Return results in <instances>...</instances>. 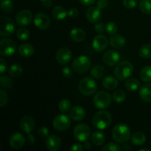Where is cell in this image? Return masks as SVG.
<instances>
[{
  "label": "cell",
  "mask_w": 151,
  "mask_h": 151,
  "mask_svg": "<svg viewBox=\"0 0 151 151\" xmlns=\"http://www.w3.org/2000/svg\"><path fill=\"white\" fill-rule=\"evenodd\" d=\"M111 122L112 116L111 113L103 109L97 111L92 119L93 125L98 130H105L111 125Z\"/></svg>",
  "instance_id": "6da1fadb"
},
{
  "label": "cell",
  "mask_w": 151,
  "mask_h": 151,
  "mask_svg": "<svg viewBox=\"0 0 151 151\" xmlns=\"http://www.w3.org/2000/svg\"><path fill=\"white\" fill-rule=\"evenodd\" d=\"M112 137L116 142L123 144L131 138V130L125 124H118L113 128Z\"/></svg>",
  "instance_id": "7a4b0ae2"
},
{
  "label": "cell",
  "mask_w": 151,
  "mask_h": 151,
  "mask_svg": "<svg viewBox=\"0 0 151 151\" xmlns=\"http://www.w3.org/2000/svg\"><path fill=\"white\" fill-rule=\"evenodd\" d=\"M134 72V66L128 61H122L116 64L114 69V75L119 81L128 79Z\"/></svg>",
  "instance_id": "3957f363"
},
{
  "label": "cell",
  "mask_w": 151,
  "mask_h": 151,
  "mask_svg": "<svg viewBox=\"0 0 151 151\" xmlns=\"http://www.w3.org/2000/svg\"><path fill=\"white\" fill-rule=\"evenodd\" d=\"M80 92L85 96H91L97 89V84L91 78H84L78 84Z\"/></svg>",
  "instance_id": "277c9868"
},
{
  "label": "cell",
  "mask_w": 151,
  "mask_h": 151,
  "mask_svg": "<svg viewBox=\"0 0 151 151\" xmlns=\"http://www.w3.org/2000/svg\"><path fill=\"white\" fill-rule=\"evenodd\" d=\"M111 96L105 91H100L97 92L93 98V104L94 107L100 110L106 109L109 107L111 104Z\"/></svg>",
  "instance_id": "5b68a950"
},
{
  "label": "cell",
  "mask_w": 151,
  "mask_h": 151,
  "mask_svg": "<svg viewBox=\"0 0 151 151\" xmlns=\"http://www.w3.org/2000/svg\"><path fill=\"white\" fill-rule=\"evenodd\" d=\"M16 29V25L11 19L5 16L0 18V35L2 37L13 35Z\"/></svg>",
  "instance_id": "8992f818"
},
{
  "label": "cell",
  "mask_w": 151,
  "mask_h": 151,
  "mask_svg": "<svg viewBox=\"0 0 151 151\" xmlns=\"http://www.w3.org/2000/svg\"><path fill=\"white\" fill-rule=\"evenodd\" d=\"M74 137L81 142H85L88 141V139L91 137V128L86 124L81 123L77 125L75 127L73 131Z\"/></svg>",
  "instance_id": "52a82bcc"
},
{
  "label": "cell",
  "mask_w": 151,
  "mask_h": 151,
  "mask_svg": "<svg viewBox=\"0 0 151 151\" xmlns=\"http://www.w3.org/2000/svg\"><path fill=\"white\" fill-rule=\"evenodd\" d=\"M91 66V60L86 55L77 57L72 63V69L78 73H85Z\"/></svg>",
  "instance_id": "ba28073f"
},
{
  "label": "cell",
  "mask_w": 151,
  "mask_h": 151,
  "mask_svg": "<svg viewBox=\"0 0 151 151\" xmlns=\"http://www.w3.org/2000/svg\"><path fill=\"white\" fill-rule=\"evenodd\" d=\"M17 45L13 40L10 38L1 39L0 41V55L2 57L11 56L16 52Z\"/></svg>",
  "instance_id": "9c48e42d"
},
{
  "label": "cell",
  "mask_w": 151,
  "mask_h": 151,
  "mask_svg": "<svg viewBox=\"0 0 151 151\" xmlns=\"http://www.w3.org/2000/svg\"><path fill=\"white\" fill-rule=\"evenodd\" d=\"M53 127L58 131H66L71 125L70 116L66 114L57 115L52 122Z\"/></svg>",
  "instance_id": "30bf717a"
},
{
  "label": "cell",
  "mask_w": 151,
  "mask_h": 151,
  "mask_svg": "<svg viewBox=\"0 0 151 151\" xmlns=\"http://www.w3.org/2000/svg\"><path fill=\"white\" fill-rule=\"evenodd\" d=\"M35 26L38 29L44 30L48 29L50 25V17L44 13H38L33 19Z\"/></svg>",
  "instance_id": "8fae6325"
},
{
  "label": "cell",
  "mask_w": 151,
  "mask_h": 151,
  "mask_svg": "<svg viewBox=\"0 0 151 151\" xmlns=\"http://www.w3.org/2000/svg\"><path fill=\"white\" fill-rule=\"evenodd\" d=\"M32 20V14L29 10H22L17 13L16 16V22L19 26L26 27L31 23Z\"/></svg>",
  "instance_id": "7c38bea8"
},
{
  "label": "cell",
  "mask_w": 151,
  "mask_h": 151,
  "mask_svg": "<svg viewBox=\"0 0 151 151\" xmlns=\"http://www.w3.org/2000/svg\"><path fill=\"white\" fill-rule=\"evenodd\" d=\"M72 52L67 47H62L59 49L55 55L56 60L60 65H66L70 62L72 59Z\"/></svg>",
  "instance_id": "4fadbf2b"
},
{
  "label": "cell",
  "mask_w": 151,
  "mask_h": 151,
  "mask_svg": "<svg viewBox=\"0 0 151 151\" xmlns=\"http://www.w3.org/2000/svg\"><path fill=\"white\" fill-rule=\"evenodd\" d=\"M119 59H120V55L115 50H108L105 52L103 56V62L109 66H113L117 64Z\"/></svg>",
  "instance_id": "5bb4252c"
},
{
  "label": "cell",
  "mask_w": 151,
  "mask_h": 151,
  "mask_svg": "<svg viewBox=\"0 0 151 151\" xmlns=\"http://www.w3.org/2000/svg\"><path fill=\"white\" fill-rule=\"evenodd\" d=\"M109 41L105 35L99 34L94 37L92 41V47L97 52H101L104 51L108 47Z\"/></svg>",
  "instance_id": "9a60e30c"
},
{
  "label": "cell",
  "mask_w": 151,
  "mask_h": 151,
  "mask_svg": "<svg viewBox=\"0 0 151 151\" xmlns=\"http://www.w3.org/2000/svg\"><path fill=\"white\" fill-rule=\"evenodd\" d=\"M102 16L101 9L97 6L90 7L86 11V19L90 23H97L100 20Z\"/></svg>",
  "instance_id": "2e32d148"
},
{
  "label": "cell",
  "mask_w": 151,
  "mask_h": 151,
  "mask_svg": "<svg viewBox=\"0 0 151 151\" xmlns=\"http://www.w3.org/2000/svg\"><path fill=\"white\" fill-rule=\"evenodd\" d=\"M46 147L50 151H57L60 148L61 140L57 135H50L47 137L45 142Z\"/></svg>",
  "instance_id": "e0dca14e"
},
{
  "label": "cell",
  "mask_w": 151,
  "mask_h": 151,
  "mask_svg": "<svg viewBox=\"0 0 151 151\" xmlns=\"http://www.w3.org/2000/svg\"><path fill=\"white\" fill-rule=\"evenodd\" d=\"M35 121L31 116H24L21 119L20 128L22 131H24L26 134H30L35 128Z\"/></svg>",
  "instance_id": "ac0fdd59"
},
{
  "label": "cell",
  "mask_w": 151,
  "mask_h": 151,
  "mask_svg": "<svg viewBox=\"0 0 151 151\" xmlns=\"http://www.w3.org/2000/svg\"><path fill=\"white\" fill-rule=\"evenodd\" d=\"M25 137L21 133H15L10 137V146L14 149H20L24 145Z\"/></svg>",
  "instance_id": "d6986e66"
},
{
  "label": "cell",
  "mask_w": 151,
  "mask_h": 151,
  "mask_svg": "<svg viewBox=\"0 0 151 151\" xmlns=\"http://www.w3.org/2000/svg\"><path fill=\"white\" fill-rule=\"evenodd\" d=\"M86 111L81 106H75L69 111V116L75 121H81L85 118Z\"/></svg>",
  "instance_id": "ffe728a7"
},
{
  "label": "cell",
  "mask_w": 151,
  "mask_h": 151,
  "mask_svg": "<svg viewBox=\"0 0 151 151\" xmlns=\"http://www.w3.org/2000/svg\"><path fill=\"white\" fill-rule=\"evenodd\" d=\"M139 97L143 101L151 103V83H145L139 88Z\"/></svg>",
  "instance_id": "44dd1931"
},
{
  "label": "cell",
  "mask_w": 151,
  "mask_h": 151,
  "mask_svg": "<svg viewBox=\"0 0 151 151\" xmlns=\"http://www.w3.org/2000/svg\"><path fill=\"white\" fill-rule=\"evenodd\" d=\"M109 44L111 47L114 49H119L123 47L126 44V40L123 36L117 34L112 35L109 40Z\"/></svg>",
  "instance_id": "7402d4cb"
},
{
  "label": "cell",
  "mask_w": 151,
  "mask_h": 151,
  "mask_svg": "<svg viewBox=\"0 0 151 151\" xmlns=\"http://www.w3.org/2000/svg\"><path fill=\"white\" fill-rule=\"evenodd\" d=\"M69 36L75 42H81L85 39L86 32L81 28H74L70 31Z\"/></svg>",
  "instance_id": "603a6c76"
},
{
  "label": "cell",
  "mask_w": 151,
  "mask_h": 151,
  "mask_svg": "<svg viewBox=\"0 0 151 151\" xmlns=\"http://www.w3.org/2000/svg\"><path fill=\"white\" fill-rule=\"evenodd\" d=\"M19 53L24 58H29L34 54V47L29 44H21L19 47Z\"/></svg>",
  "instance_id": "cb8c5ba5"
},
{
  "label": "cell",
  "mask_w": 151,
  "mask_h": 151,
  "mask_svg": "<svg viewBox=\"0 0 151 151\" xmlns=\"http://www.w3.org/2000/svg\"><path fill=\"white\" fill-rule=\"evenodd\" d=\"M103 87L108 90H114L118 86L117 78H114L112 76H107L102 81Z\"/></svg>",
  "instance_id": "d4e9b609"
},
{
  "label": "cell",
  "mask_w": 151,
  "mask_h": 151,
  "mask_svg": "<svg viewBox=\"0 0 151 151\" xmlns=\"http://www.w3.org/2000/svg\"><path fill=\"white\" fill-rule=\"evenodd\" d=\"M68 12L62 6H56L52 11V16L56 20H63L67 16Z\"/></svg>",
  "instance_id": "484cf974"
},
{
  "label": "cell",
  "mask_w": 151,
  "mask_h": 151,
  "mask_svg": "<svg viewBox=\"0 0 151 151\" xmlns=\"http://www.w3.org/2000/svg\"><path fill=\"white\" fill-rule=\"evenodd\" d=\"M131 140L132 144L134 145H142L146 142V136L144 133L141 132V131H137L131 136Z\"/></svg>",
  "instance_id": "4316f807"
},
{
  "label": "cell",
  "mask_w": 151,
  "mask_h": 151,
  "mask_svg": "<svg viewBox=\"0 0 151 151\" xmlns=\"http://www.w3.org/2000/svg\"><path fill=\"white\" fill-rule=\"evenodd\" d=\"M91 75L95 79H100L105 75V68L103 65L97 64L91 69Z\"/></svg>",
  "instance_id": "83f0119b"
},
{
  "label": "cell",
  "mask_w": 151,
  "mask_h": 151,
  "mask_svg": "<svg viewBox=\"0 0 151 151\" xmlns=\"http://www.w3.org/2000/svg\"><path fill=\"white\" fill-rule=\"evenodd\" d=\"M91 139L93 144L95 145L96 146L103 145L105 142V140H106L104 134L101 132H99V131H95V132L93 133L91 136Z\"/></svg>",
  "instance_id": "f1b7e54d"
},
{
  "label": "cell",
  "mask_w": 151,
  "mask_h": 151,
  "mask_svg": "<svg viewBox=\"0 0 151 151\" xmlns=\"http://www.w3.org/2000/svg\"><path fill=\"white\" fill-rule=\"evenodd\" d=\"M125 86L128 91H135L139 88L140 83L136 78H129L125 81Z\"/></svg>",
  "instance_id": "f546056e"
},
{
  "label": "cell",
  "mask_w": 151,
  "mask_h": 151,
  "mask_svg": "<svg viewBox=\"0 0 151 151\" xmlns=\"http://www.w3.org/2000/svg\"><path fill=\"white\" fill-rule=\"evenodd\" d=\"M139 77L144 82H151V66H146L140 71Z\"/></svg>",
  "instance_id": "4dcf8cb0"
},
{
  "label": "cell",
  "mask_w": 151,
  "mask_h": 151,
  "mask_svg": "<svg viewBox=\"0 0 151 151\" xmlns=\"http://www.w3.org/2000/svg\"><path fill=\"white\" fill-rule=\"evenodd\" d=\"M126 94L122 89H118L113 93L112 99L116 103H122V102L126 100Z\"/></svg>",
  "instance_id": "1f68e13d"
},
{
  "label": "cell",
  "mask_w": 151,
  "mask_h": 151,
  "mask_svg": "<svg viewBox=\"0 0 151 151\" xmlns=\"http://www.w3.org/2000/svg\"><path fill=\"white\" fill-rule=\"evenodd\" d=\"M139 7L145 14H151V0H140Z\"/></svg>",
  "instance_id": "d6a6232c"
},
{
  "label": "cell",
  "mask_w": 151,
  "mask_h": 151,
  "mask_svg": "<svg viewBox=\"0 0 151 151\" xmlns=\"http://www.w3.org/2000/svg\"><path fill=\"white\" fill-rule=\"evenodd\" d=\"M140 57L142 58H151V44H147L143 45L139 51Z\"/></svg>",
  "instance_id": "836d02e7"
},
{
  "label": "cell",
  "mask_w": 151,
  "mask_h": 151,
  "mask_svg": "<svg viewBox=\"0 0 151 151\" xmlns=\"http://www.w3.org/2000/svg\"><path fill=\"white\" fill-rule=\"evenodd\" d=\"M9 74L13 78H19L23 73V69L19 64H13L9 69Z\"/></svg>",
  "instance_id": "e575fe53"
},
{
  "label": "cell",
  "mask_w": 151,
  "mask_h": 151,
  "mask_svg": "<svg viewBox=\"0 0 151 151\" xmlns=\"http://www.w3.org/2000/svg\"><path fill=\"white\" fill-rule=\"evenodd\" d=\"M0 83H1V87L2 89H9L11 88L13 85V81L11 78L3 75H1L0 78Z\"/></svg>",
  "instance_id": "d590c367"
},
{
  "label": "cell",
  "mask_w": 151,
  "mask_h": 151,
  "mask_svg": "<svg viewBox=\"0 0 151 151\" xmlns=\"http://www.w3.org/2000/svg\"><path fill=\"white\" fill-rule=\"evenodd\" d=\"M1 9L5 13H11L13 9V1L11 0H2L1 2Z\"/></svg>",
  "instance_id": "8d00e7d4"
},
{
  "label": "cell",
  "mask_w": 151,
  "mask_h": 151,
  "mask_svg": "<svg viewBox=\"0 0 151 151\" xmlns=\"http://www.w3.org/2000/svg\"><path fill=\"white\" fill-rule=\"evenodd\" d=\"M16 36L21 41H27L29 37V32L22 27L16 31Z\"/></svg>",
  "instance_id": "74e56055"
},
{
  "label": "cell",
  "mask_w": 151,
  "mask_h": 151,
  "mask_svg": "<svg viewBox=\"0 0 151 151\" xmlns=\"http://www.w3.org/2000/svg\"><path fill=\"white\" fill-rule=\"evenodd\" d=\"M59 110L62 112V113H66V112L69 111L71 109V103L69 100L67 99H63V100H60L58 105Z\"/></svg>",
  "instance_id": "f35d334b"
},
{
  "label": "cell",
  "mask_w": 151,
  "mask_h": 151,
  "mask_svg": "<svg viewBox=\"0 0 151 151\" xmlns=\"http://www.w3.org/2000/svg\"><path fill=\"white\" fill-rule=\"evenodd\" d=\"M118 30V26L115 22H108L106 26V31L109 35H114Z\"/></svg>",
  "instance_id": "ab89813d"
},
{
  "label": "cell",
  "mask_w": 151,
  "mask_h": 151,
  "mask_svg": "<svg viewBox=\"0 0 151 151\" xmlns=\"http://www.w3.org/2000/svg\"><path fill=\"white\" fill-rule=\"evenodd\" d=\"M103 151H121L122 149L121 147L118 145L117 144L114 142H109L107 143L104 147L102 148Z\"/></svg>",
  "instance_id": "60d3db41"
},
{
  "label": "cell",
  "mask_w": 151,
  "mask_h": 151,
  "mask_svg": "<svg viewBox=\"0 0 151 151\" xmlns=\"http://www.w3.org/2000/svg\"><path fill=\"white\" fill-rule=\"evenodd\" d=\"M8 102V95L4 90H0V107L3 108Z\"/></svg>",
  "instance_id": "b9f144b4"
},
{
  "label": "cell",
  "mask_w": 151,
  "mask_h": 151,
  "mask_svg": "<svg viewBox=\"0 0 151 151\" xmlns=\"http://www.w3.org/2000/svg\"><path fill=\"white\" fill-rule=\"evenodd\" d=\"M122 4L126 8L133 9L138 4V0H122Z\"/></svg>",
  "instance_id": "7bdbcfd3"
},
{
  "label": "cell",
  "mask_w": 151,
  "mask_h": 151,
  "mask_svg": "<svg viewBox=\"0 0 151 151\" xmlns=\"http://www.w3.org/2000/svg\"><path fill=\"white\" fill-rule=\"evenodd\" d=\"M61 73H62V75H63L64 78H69L72 76V69L69 67V66H64V67L62 68Z\"/></svg>",
  "instance_id": "ee69618b"
},
{
  "label": "cell",
  "mask_w": 151,
  "mask_h": 151,
  "mask_svg": "<svg viewBox=\"0 0 151 151\" xmlns=\"http://www.w3.org/2000/svg\"><path fill=\"white\" fill-rule=\"evenodd\" d=\"M38 134L42 138H45L49 136V130L45 126H41L38 128Z\"/></svg>",
  "instance_id": "f6af8a7d"
},
{
  "label": "cell",
  "mask_w": 151,
  "mask_h": 151,
  "mask_svg": "<svg viewBox=\"0 0 151 151\" xmlns=\"http://www.w3.org/2000/svg\"><path fill=\"white\" fill-rule=\"evenodd\" d=\"M94 29H95L96 32L97 33L102 34L106 30V27H105L104 24L102 23V22H97V23H96L95 26H94Z\"/></svg>",
  "instance_id": "bcb514c9"
},
{
  "label": "cell",
  "mask_w": 151,
  "mask_h": 151,
  "mask_svg": "<svg viewBox=\"0 0 151 151\" xmlns=\"http://www.w3.org/2000/svg\"><path fill=\"white\" fill-rule=\"evenodd\" d=\"M7 62L1 58L0 59V72H1V75H4V73L6 72V70H7Z\"/></svg>",
  "instance_id": "7dc6e473"
},
{
  "label": "cell",
  "mask_w": 151,
  "mask_h": 151,
  "mask_svg": "<svg viewBox=\"0 0 151 151\" xmlns=\"http://www.w3.org/2000/svg\"><path fill=\"white\" fill-rule=\"evenodd\" d=\"M78 14H79V13H78V9L75 8V7L69 9V10L68 11V16L71 18H76L78 16Z\"/></svg>",
  "instance_id": "c3c4849f"
},
{
  "label": "cell",
  "mask_w": 151,
  "mask_h": 151,
  "mask_svg": "<svg viewBox=\"0 0 151 151\" xmlns=\"http://www.w3.org/2000/svg\"><path fill=\"white\" fill-rule=\"evenodd\" d=\"M69 150L72 151H82L83 150V147L80 143H75L69 148Z\"/></svg>",
  "instance_id": "681fc988"
},
{
  "label": "cell",
  "mask_w": 151,
  "mask_h": 151,
  "mask_svg": "<svg viewBox=\"0 0 151 151\" xmlns=\"http://www.w3.org/2000/svg\"><path fill=\"white\" fill-rule=\"evenodd\" d=\"M108 5V1L107 0H98L97 3V6L100 8L102 9H105Z\"/></svg>",
  "instance_id": "f907efd6"
},
{
  "label": "cell",
  "mask_w": 151,
  "mask_h": 151,
  "mask_svg": "<svg viewBox=\"0 0 151 151\" xmlns=\"http://www.w3.org/2000/svg\"><path fill=\"white\" fill-rule=\"evenodd\" d=\"M78 1L81 2V4H82L83 5L85 6H90L92 5L94 2H95L96 0H78Z\"/></svg>",
  "instance_id": "816d5d0a"
},
{
  "label": "cell",
  "mask_w": 151,
  "mask_h": 151,
  "mask_svg": "<svg viewBox=\"0 0 151 151\" xmlns=\"http://www.w3.org/2000/svg\"><path fill=\"white\" fill-rule=\"evenodd\" d=\"M41 2L44 7L49 8V7H50L52 6V0H41Z\"/></svg>",
  "instance_id": "f5cc1de1"
},
{
  "label": "cell",
  "mask_w": 151,
  "mask_h": 151,
  "mask_svg": "<svg viewBox=\"0 0 151 151\" xmlns=\"http://www.w3.org/2000/svg\"><path fill=\"white\" fill-rule=\"evenodd\" d=\"M27 141L28 143L30 145H33L34 142H35V138H34L33 135H32L31 134H27Z\"/></svg>",
  "instance_id": "db71d44e"
},
{
  "label": "cell",
  "mask_w": 151,
  "mask_h": 151,
  "mask_svg": "<svg viewBox=\"0 0 151 151\" xmlns=\"http://www.w3.org/2000/svg\"><path fill=\"white\" fill-rule=\"evenodd\" d=\"M91 144L90 142H85V144H84V147H85L86 150H90V149L91 148Z\"/></svg>",
  "instance_id": "11a10c76"
},
{
  "label": "cell",
  "mask_w": 151,
  "mask_h": 151,
  "mask_svg": "<svg viewBox=\"0 0 151 151\" xmlns=\"http://www.w3.org/2000/svg\"><path fill=\"white\" fill-rule=\"evenodd\" d=\"M150 151V149H147V148H142V149H140L139 150V151Z\"/></svg>",
  "instance_id": "9f6ffc18"
}]
</instances>
